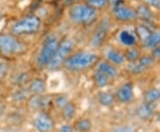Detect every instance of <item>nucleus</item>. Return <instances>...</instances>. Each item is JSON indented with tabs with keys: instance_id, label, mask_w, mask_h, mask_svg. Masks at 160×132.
Returning a JSON list of instances; mask_svg holds the SVG:
<instances>
[{
	"instance_id": "nucleus-1",
	"label": "nucleus",
	"mask_w": 160,
	"mask_h": 132,
	"mask_svg": "<svg viewBox=\"0 0 160 132\" xmlns=\"http://www.w3.org/2000/svg\"><path fill=\"white\" fill-rule=\"evenodd\" d=\"M97 17V11L86 4H78L73 6L69 11V18L72 22L80 25H88L92 23Z\"/></svg>"
},
{
	"instance_id": "nucleus-2",
	"label": "nucleus",
	"mask_w": 160,
	"mask_h": 132,
	"mask_svg": "<svg viewBox=\"0 0 160 132\" xmlns=\"http://www.w3.org/2000/svg\"><path fill=\"white\" fill-rule=\"evenodd\" d=\"M98 56L91 52H78L70 55L64 62L65 67L69 70H83L92 67L97 62Z\"/></svg>"
},
{
	"instance_id": "nucleus-3",
	"label": "nucleus",
	"mask_w": 160,
	"mask_h": 132,
	"mask_svg": "<svg viewBox=\"0 0 160 132\" xmlns=\"http://www.w3.org/2000/svg\"><path fill=\"white\" fill-rule=\"evenodd\" d=\"M59 45L60 43L57 36L50 35L46 37L38 57V63L39 66L41 67L48 66V64L51 62L52 59L56 52Z\"/></svg>"
},
{
	"instance_id": "nucleus-4",
	"label": "nucleus",
	"mask_w": 160,
	"mask_h": 132,
	"mask_svg": "<svg viewBox=\"0 0 160 132\" xmlns=\"http://www.w3.org/2000/svg\"><path fill=\"white\" fill-rule=\"evenodd\" d=\"M40 25L39 18L35 15H29L19 20L12 26V31L14 35L33 34L40 29Z\"/></svg>"
},
{
	"instance_id": "nucleus-5",
	"label": "nucleus",
	"mask_w": 160,
	"mask_h": 132,
	"mask_svg": "<svg viewBox=\"0 0 160 132\" xmlns=\"http://www.w3.org/2000/svg\"><path fill=\"white\" fill-rule=\"evenodd\" d=\"M26 46L12 35H3L0 36V51L5 55L20 54L25 51Z\"/></svg>"
},
{
	"instance_id": "nucleus-6",
	"label": "nucleus",
	"mask_w": 160,
	"mask_h": 132,
	"mask_svg": "<svg viewBox=\"0 0 160 132\" xmlns=\"http://www.w3.org/2000/svg\"><path fill=\"white\" fill-rule=\"evenodd\" d=\"M73 49H74L73 41L71 39L63 40L58 46L57 50L52 59L51 62L48 64V68L50 69L58 68L70 56Z\"/></svg>"
},
{
	"instance_id": "nucleus-7",
	"label": "nucleus",
	"mask_w": 160,
	"mask_h": 132,
	"mask_svg": "<svg viewBox=\"0 0 160 132\" xmlns=\"http://www.w3.org/2000/svg\"><path fill=\"white\" fill-rule=\"evenodd\" d=\"M113 14L117 20H118L120 21H124V22L132 21L138 18L136 10L132 9L129 6H124L122 4L114 6Z\"/></svg>"
},
{
	"instance_id": "nucleus-8",
	"label": "nucleus",
	"mask_w": 160,
	"mask_h": 132,
	"mask_svg": "<svg viewBox=\"0 0 160 132\" xmlns=\"http://www.w3.org/2000/svg\"><path fill=\"white\" fill-rule=\"evenodd\" d=\"M155 59L152 56H143L139 58L135 62H132L129 66V70L133 74L142 73L144 70L150 68L154 63Z\"/></svg>"
},
{
	"instance_id": "nucleus-9",
	"label": "nucleus",
	"mask_w": 160,
	"mask_h": 132,
	"mask_svg": "<svg viewBox=\"0 0 160 132\" xmlns=\"http://www.w3.org/2000/svg\"><path fill=\"white\" fill-rule=\"evenodd\" d=\"M108 31H109V24L107 21H102L94 31V34L92 38V45L94 47H99L102 45L106 39Z\"/></svg>"
},
{
	"instance_id": "nucleus-10",
	"label": "nucleus",
	"mask_w": 160,
	"mask_h": 132,
	"mask_svg": "<svg viewBox=\"0 0 160 132\" xmlns=\"http://www.w3.org/2000/svg\"><path fill=\"white\" fill-rule=\"evenodd\" d=\"M35 127L39 132H48L53 128V121L49 115L41 113L35 120Z\"/></svg>"
},
{
	"instance_id": "nucleus-11",
	"label": "nucleus",
	"mask_w": 160,
	"mask_h": 132,
	"mask_svg": "<svg viewBox=\"0 0 160 132\" xmlns=\"http://www.w3.org/2000/svg\"><path fill=\"white\" fill-rule=\"evenodd\" d=\"M133 87L131 83H126L120 87L117 92L118 99L122 103H129L133 98Z\"/></svg>"
},
{
	"instance_id": "nucleus-12",
	"label": "nucleus",
	"mask_w": 160,
	"mask_h": 132,
	"mask_svg": "<svg viewBox=\"0 0 160 132\" xmlns=\"http://www.w3.org/2000/svg\"><path fill=\"white\" fill-rule=\"evenodd\" d=\"M97 71L102 73L103 75H105L107 77H109V79L117 77L118 74V69L116 68L110 62H108V61H102V62H100L99 65H98Z\"/></svg>"
},
{
	"instance_id": "nucleus-13",
	"label": "nucleus",
	"mask_w": 160,
	"mask_h": 132,
	"mask_svg": "<svg viewBox=\"0 0 160 132\" xmlns=\"http://www.w3.org/2000/svg\"><path fill=\"white\" fill-rule=\"evenodd\" d=\"M119 41L124 45L128 46V47H132V46L135 45L136 42H137V38L136 35L133 34L132 32L129 31V30H123L120 32L119 35H118Z\"/></svg>"
},
{
	"instance_id": "nucleus-14",
	"label": "nucleus",
	"mask_w": 160,
	"mask_h": 132,
	"mask_svg": "<svg viewBox=\"0 0 160 132\" xmlns=\"http://www.w3.org/2000/svg\"><path fill=\"white\" fill-rule=\"evenodd\" d=\"M144 45L148 48L154 49L156 46H158L160 44V31L155 30L151 31L149 35L146 37V39L143 41Z\"/></svg>"
},
{
	"instance_id": "nucleus-15",
	"label": "nucleus",
	"mask_w": 160,
	"mask_h": 132,
	"mask_svg": "<svg viewBox=\"0 0 160 132\" xmlns=\"http://www.w3.org/2000/svg\"><path fill=\"white\" fill-rule=\"evenodd\" d=\"M107 57L110 61V63L115 64V65H122L126 60L125 55L115 49H110L109 52H107Z\"/></svg>"
},
{
	"instance_id": "nucleus-16",
	"label": "nucleus",
	"mask_w": 160,
	"mask_h": 132,
	"mask_svg": "<svg viewBox=\"0 0 160 132\" xmlns=\"http://www.w3.org/2000/svg\"><path fill=\"white\" fill-rule=\"evenodd\" d=\"M29 91L33 94L36 95H40L44 93L46 91V83L42 79H35L33 80L29 87Z\"/></svg>"
},
{
	"instance_id": "nucleus-17",
	"label": "nucleus",
	"mask_w": 160,
	"mask_h": 132,
	"mask_svg": "<svg viewBox=\"0 0 160 132\" xmlns=\"http://www.w3.org/2000/svg\"><path fill=\"white\" fill-rule=\"evenodd\" d=\"M137 114L139 117L142 120H148L153 115V107L152 104L144 103L139 106L137 110Z\"/></svg>"
},
{
	"instance_id": "nucleus-18",
	"label": "nucleus",
	"mask_w": 160,
	"mask_h": 132,
	"mask_svg": "<svg viewBox=\"0 0 160 132\" xmlns=\"http://www.w3.org/2000/svg\"><path fill=\"white\" fill-rule=\"evenodd\" d=\"M160 99V91L158 89H151L144 94L145 103L153 104Z\"/></svg>"
},
{
	"instance_id": "nucleus-19",
	"label": "nucleus",
	"mask_w": 160,
	"mask_h": 132,
	"mask_svg": "<svg viewBox=\"0 0 160 132\" xmlns=\"http://www.w3.org/2000/svg\"><path fill=\"white\" fill-rule=\"evenodd\" d=\"M76 113V106L73 103L66 104L62 107V116L66 121H69L73 118Z\"/></svg>"
},
{
	"instance_id": "nucleus-20",
	"label": "nucleus",
	"mask_w": 160,
	"mask_h": 132,
	"mask_svg": "<svg viewBox=\"0 0 160 132\" xmlns=\"http://www.w3.org/2000/svg\"><path fill=\"white\" fill-rule=\"evenodd\" d=\"M98 99H99V102L105 106H109L114 102V97L109 92H100L98 96Z\"/></svg>"
},
{
	"instance_id": "nucleus-21",
	"label": "nucleus",
	"mask_w": 160,
	"mask_h": 132,
	"mask_svg": "<svg viewBox=\"0 0 160 132\" xmlns=\"http://www.w3.org/2000/svg\"><path fill=\"white\" fill-rule=\"evenodd\" d=\"M93 80H94V82L96 83L98 87L102 88V87H105L108 85L109 78L107 77L105 75H103L102 73L96 71L93 75Z\"/></svg>"
},
{
	"instance_id": "nucleus-22",
	"label": "nucleus",
	"mask_w": 160,
	"mask_h": 132,
	"mask_svg": "<svg viewBox=\"0 0 160 132\" xmlns=\"http://www.w3.org/2000/svg\"><path fill=\"white\" fill-rule=\"evenodd\" d=\"M86 5L97 11V10L107 7L109 3H108V0H86Z\"/></svg>"
},
{
	"instance_id": "nucleus-23",
	"label": "nucleus",
	"mask_w": 160,
	"mask_h": 132,
	"mask_svg": "<svg viewBox=\"0 0 160 132\" xmlns=\"http://www.w3.org/2000/svg\"><path fill=\"white\" fill-rule=\"evenodd\" d=\"M139 58H140V52L134 47H131L130 49H128L125 55V59H126L130 63L135 62L139 59Z\"/></svg>"
},
{
	"instance_id": "nucleus-24",
	"label": "nucleus",
	"mask_w": 160,
	"mask_h": 132,
	"mask_svg": "<svg viewBox=\"0 0 160 132\" xmlns=\"http://www.w3.org/2000/svg\"><path fill=\"white\" fill-rule=\"evenodd\" d=\"M136 12H137L138 17L142 18L143 20L148 21V20H151V18H152V13H151V12L149 11L147 6H140L136 10Z\"/></svg>"
},
{
	"instance_id": "nucleus-25",
	"label": "nucleus",
	"mask_w": 160,
	"mask_h": 132,
	"mask_svg": "<svg viewBox=\"0 0 160 132\" xmlns=\"http://www.w3.org/2000/svg\"><path fill=\"white\" fill-rule=\"evenodd\" d=\"M92 127L91 121L87 119H82L76 122V128L80 132L88 131Z\"/></svg>"
},
{
	"instance_id": "nucleus-26",
	"label": "nucleus",
	"mask_w": 160,
	"mask_h": 132,
	"mask_svg": "<svg viewBox=\"0 0 160 132\" xmlns=\"http://www.w3.org/2000/svg\"><path fill=\"white\" fill-rule=\"evenodd\" d=\"M136 32H137V34L139 35V36L142 39V41H144L145 39H146V37L149 35V33H150L151 31H150L147 27L141 25V26H139V27L137 28Z\"/></svg>"
},
{
	"instance_id": "nucleus-27",
	"label": "nucleus",
	"mask_w": 160,
	"mask_h": 132,
	"mask_svg": "<svg viewBox=\"0 0 160 132\" xmlns=\"http://www.w3.org/2000/svg\"><path fill=\"white\" fill-rule=\"evenodd\" d=\"M68 103V99L66 97L64 96H60V97H57L56 99H55V105L57 106L58 107L60 108H62L63 106Z\"/></svg>"
},
{
	"instance_id": "nucleus-28",
	"label": "nucleus",
	"mask_w": 160,
	"mask_h": 132,
	"mask_svg": "<svg viewBox=\"0 0 160 132\" xmlns=\"http://www.w3.org/2000/svg\"><path fill=\"white\" fill-rule=\"evenodd\" d=\"M146 6L154 7L156 9H160V0H142Z\"/></svg>"
},
{
	"instance_id": "nucleus-29",
	"label": "nucleus",
	"mask_w": 160,
	"mask_h": 132,
	"mask_svg": "<svg viewBox=\"0 0 160 132\" xmlns=\"http://www.w3.org/2000/svg\"><path fill=\"white\" fill-rule=\"evenodd\" d=\"M8 71V67L5 63H0V81L4 79L7 75Z\"/></svg>"
},
{
	"instance_id": "nucleus-30",
	"label": "nucleus",
	"mask_w": 160,
	"mask_h": 132,
	"mask_svg": "<svg viewBox=\"0 0 160 132\" xmlns=\"http://www.w3.org/2000/svg\"><path fill=\"white\" fill-rule=\"evenodd\" d=\"M152 57L154 59H160V44L156 46L152 51Z\"/></svg>"
},
{
	"instance_id": "nucleus-31",
	"label": "nucleus",
	"mask_w": 160,
	"mask_h": 132,
	"mask_svg": "<svg viewBox=\"0 0 160 132\" xmlns=\"http://www.w3.org/2000/svg\"><path fill=\"white\" fill-rule=\"evenodd\" d=\"M61 131L62 132H73V129L72 127L69 125H63L61 128Z\"/></svg>"
},
{
	"instance_id": "nucleus-32",
	"label": "nucleus",
	"mask_w": 160,
	"mask_h": 132,
	"mask_svg": "<svg viewBox=\"0 0 160 132\" xmlns=\"http://www.w3.org/2000/svg\"><path fill=\"white\" fill-rule=\"evenodd\" d=\"M25 97V94L23 93L22 92H18L16 94H15V98H17L18 100H22L23 98Z\"/></svg>"
},
{
	"instance_id": "nucleus-33",
	"label": "nucleus",
	"mask_w": 160,
	"mask_h": 132,
	"mask_svg": "<svg viewBox=\"0 0 160 132\" xmlns=\"http://www.w3.org/2000/svg\"><path fill=\"white\" fill-rule=\"evenodd\" d=\"M114 132H132L130 128H118Z\"/></svg>"
},
{
	"instance_id": "nucleus-34",
	"label": "nucleus",
	"mask_w": 160,
	"mask_h": 132,
	"mask_svg": "<svg viewBox=\"0 0 160 132\" xmlns=\"http://www.w3.org/2000/svg\"><path fill=\"white\" fill-rule=\"evenodd\" d=\"M108 3L109 4H112L113 6H118L121 4V0H108Z\"/></svg>"
},
{
	"instance_id": "nucleus-35",
	"label": "nucleus",
	"mask_w": 160,
	"mask_h": 132,
	"mask_svg": "<svg viewBox=\"0 0 160 132\" xmlns=\"http://www.w3.org/2000/svg\"><path fill=\"white\" fill-rule=\"evenodd\" d=\"M4 111H5V105L2 102H0V115L4 113Z\"/></svg>"
},
{
	"instance_id": "nucleus-36",
	"label": "nucleus",
	"mask_w": 160,
	"mask_h": 132,
	"mask_svg": "<svg viewBox=\"0 0 160 132\" xmlns=\"http://www.w3.org/2000/svg\"><path fill=\"white\" fill-rule=\"evenodd\" d=\"M158 121H160V113L158 115Z\"/></svg>"
}]
</instances>
